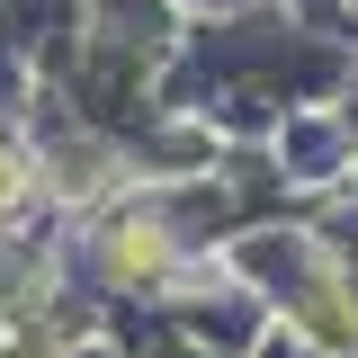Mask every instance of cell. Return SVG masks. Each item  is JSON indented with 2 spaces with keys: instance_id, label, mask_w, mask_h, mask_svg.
Segmentation results:
<instances>
[{
  "instance_id": "1",
  "label": "cell",
  "mask_w": 358,
  "mask_h": 358,
  "mask_svg": "<svg viewBox=\"0 0 358 358\" xmlns=\"http://www.w3.org/2000/svg\"><path fill=\"white\" fill-rule=\"evenodd\" d=\"M9 206H18V162L0 152V215H9Z\"/></svg>"
}]
</instances>
